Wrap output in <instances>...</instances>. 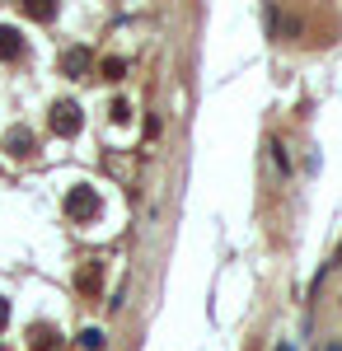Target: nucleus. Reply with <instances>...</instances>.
Instances as JSON below:
<instances>
[{"label":"nucleus","mask_w":342,"mask_h":351,"mask_svg":"<svg viewBox=\"0 0 342 351\" xmlns=\"http://www.w3.org/2000/svg\"><path fill=\"white\" fill-rule=\"evenodd\" d=\"M99 75H104V80H122V75H127V61H122V56H108V61H99Z\"/></svg>","instance_id":"9"},{"label":"nucleus","mask_w":342,"mask_h":351,"mask_svg":"<svg viewBox=\"0 0 342 351\" xmlns=\"http://www.w3.org/2000/svg\"><path fill=\"white\" fill-rule=\"evenodd\" d=\"M19 56H24V33L0 24V61H19Z\"/></svg>","instance_id":"4"},{"label":"nucleus","mask_w":342,"mask_h":351,"mask_svg":"<svg viewBox=\"0 0 342 351\" xmlns=\"http://www.w3.org/2000/svg\"><path fill=\"white\" fill-rule=\"evenodd\" d=\"M80 342H84L89 351H104V342H108V337L99 332V328H84V332H80Z\"/></svg>","instance_id":"10"},{"label":"nucleus","mask_w":342,"mask_h":351,"mask_svg":"<svg viewBox=\"0 0 342 351\" xmlns=\"http://www.w3.org/2000/svg\"><path fill=\"white\" fill-rule=\"evenodd\" d=\"M99 211H104V202H99V192L94 188H71L66 192V216L71 220H80V225H89V220H99Z\"/></svg>","instance_id":"1"},{"label":"nucleus","mask_w":342,"mask_h":351,"mask_svg":"<svg viewBox=\"0 0 342 351\" xmlns=\"http://www.w3.org/2000/svg\"><path fill=\"white\" fill-rule=\"evenodd\" d=\"M277 351H290V347H286V342H282V347H277Z\"/></svg>","instance_id":"14"},{"label":"nucleus","mask_w":342,"mask_h":351,"mask_svg":"<svg viewBox=\"0 0 342 351\" xmlns=\"http://www.w3.org/2000/svg\"><path fill=\"white\" fill-rule=\"evenodd\" d=\"M47 127H52L56 136H80V127H84V112H80V104H71V99L52 104V112H47Z\"/></svg>","instance_id":"2"},{"label":"nucleus","mask_w":342,"mask_h":351,"mask_svg":"<svg viewBox=\"0 0 342 351\" xmlns=\"http://www.w3.org/2000/svg\"><path fill=\"white\" fill-rule=\"evenodd\" d=\"M108 117H113V122H132V108H127V104H122V99H117V104H113V108H108Z\"/></svg>","instance_id":"11"},{"label":"nucleus","mask_w":342,"mask_h":351,"mask_svg":"<svg viewBox=\"0 0 342 351\" xmlns=\"http://www.w3.org/2000/svg\"><path fill=\"white\" fill-rule=\"evenodd\" d=\"M328 351H342V347H338V342H333V347H328Z\"/></svg>","instance_id":"13"},{"label":"nucleus","mask_w":342,"mask_h":351,"mask_svg":"<svg viewBox=\"0 0 342 351\" xmlns=\"http://www.w3.org/2000/svg\"><path fill=\"white\" fill-rule=\"evenodd\" d=\"M5 324H10V300L0 295V332H5Z\"/></svg>","instance_id":"12"},{"label":"nucleus","mask_w":342,"mask_h":351,"mask_svg":"<svg viewBox=\"0 0 342 351\" xmlns=\"http://www.w3.org/2000/svg\"><path fill=\"white\" fill-rule=\"evenodd\" d=\"M84 71H89V52H84V47H66V52H61V75H66V80H80Z\"/></svg>","instance_id":"3"},{"label":"nucleus","mask_w":342,"mask_h":351,"mask_svg":"<svg viewBox=\"0 0 342 351\" xmlns=\"http://www.w3.org/2000/svg\"><path fill=\"white\" fill-rule=\"evenodd\" d=\"M19 10L28 19H38V24H52L56 19V0H19Z\"/></svg>","instance_id":"8"},{"label":"nucleus","mask_w":342,"mask_h":351,"mask_svg":"<svg viewBox=\"0 0 342 351\" xmlns=\"http://www.w3.org/2000/svg\"><path fill=\"white\" fill-rule=\"evenodd\" d=\"M28 347L33 351H61V332H56L52 324H38L28 332Z\"/></svg>","instance_id":"6"},{"label":"nucleus","mask_w":342,"mask_h":351,"mask_svg":"<svg viewBox=\"0 0 342 351\" xmlns=\"http://www.w3.org/2000/svg\"><path fill=\"white\" fill-rule=\"evenodd\" d=\"M76 286L84 291V295H99V286H104V263H99V258L84 263V267L76 271Z\"/></svg>","instance_id":"5"},{"label":"nucleus","mask_w":342,"mask_h":351,"mask_svg":"<svg viewBox=\"0 0 342 351\" xmlns=\"http://www.w3.org/2000/svg\"><path fill=\"white\" fill-rule=\"evenodd\" d=\"M5 150H10L14 160L33 155V132H28V127H14V132H5Z\"/></svg>","instance_id":"7"}]
</instances>
